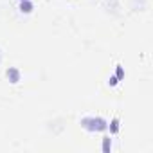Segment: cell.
<instances>
[{"mask_svg":"<svg viewBox=\"0 0 153 153\" xmlns=\"http://www.w3.org/2000/svg\"><path fill=\"white\" fill-rule=\"evenodd\" d=\"M81 126L90 131H101L106 128V121L101 117H85V119H81Z\"/></svg>","mask_w":153,"mask_h":153,"instance_id":"cell-1","label":"cell"},{"mask_svg":"<svg viewBox=\"0 0 153 153\" xmlns=\"http://www.w3.org/2000/svg\"><path fill=\"white\" fill-rule=\"evenodd\" d=\"M6 76H7V79H9L11 83H18V81H20V70L15 68V67H9L7 72H6Z\"/></svg>","mask_w":153,"mask_h":153,"instance_id":"cell-2","label":"cell"},{"mask_svg":"<svg viewBox=\"0 0 153 153\" xmlns=\"http://www.w3.org/2000/svg\"><path fill=\"white\" fill-rule=\"evenodd\" d=\"M20 11L22 13H31L33 11V2L31 0H22L20 2Z\"/></svg>","mask_w":153,"mask_h":153,"instance_id":"cell-3","label":"cell"},{"mask_svg":"<svg viewBox=\"0 0 153 153\" xmlns=\"http://www.w3.org/2000/svg\"><path fill=\"white\" fill-rule=\"evenodd\" d=\"M110 128H112V133H117V131H119V121H117V119H114V121H112V124H110Z\"/></svg>","mask_w":153,"mask_h":153,"instance_id":"cell-4","label":"cell"},{"mask_svg":"<svg viewBox=\"0 0 153 153\" xmlns=\"http://www.w3.org/2000/svg\"><path fill=\"white\" fill-rule=\"evenodd\" d=\"M103 149H105V151L110 149V139H108V137H105V140H103Z\"/></svg>","mask_w":153,"mask_h":153,"instance_id":"cell-5","label":"cell"},{"mask_svg":"<svg viewBox=\"0 0 153 153\" xmlns=\"http://www.w3.org/2000/svg\"><path fill=\"white\" fill-rule=\"evenodd\" d=\"M110 85H117V78H110Z\"/></svg>","mask_w":153,"mask_h":153,"instance_id":"cell-6","label":"cell"},{"mask_svg":"<svg viewBox=\"0 0 153 153\" xmlns=\"http://www.w3.org/2000/svg\"><path fill=\"white\" fill-rule=\"evenodd\" d=\"M117 76H119V78H123V68H121V67L117 68Z\"/></svg>","mask_w":153,"mask_h":153,"instance_id":"cell-7","label":"cell"},{"mask_svg":"<svg viewBox=\"0 0 153 153\" xmlns=\"http://www.w3.org/2000/svg\"><path fill=\"white\" fill-rule=\"evenodd\" d=\"M0 61H2V52H0Z\"/></svg>","mask_w":153,"mask_h":153,"instance_id":"cell-8","label":"cell"},{"mask_svg":"<svg viewBox=\"0 0 153 153\" xmlns=\"http://www.w3.org/2000/svg\"><path fill=\"white\" fill-rule=\"evenodd\" d=\"M20 2H22V0H20Z\"/></svg>","mask_w":153,"mask_h":153,"instance_id":"cell-9","label":"cell"}]
</instances>
